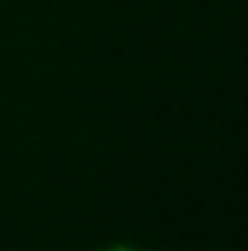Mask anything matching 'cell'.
Wrapping results in <instances>:
<instances>
[{
  "label": "cell",
  "mask_w": 248,
  "mask_h": 251,
  "mask_svg": "<svg viewBox=\"0 0 248 251\" xmlns=\"http://www.w3.org/2000/svg\"><path fill=\"white\" fill-rule=\"evenodd\" d=\"M109 251H136V248H123V245H119V248H109Z\"/></svg>",
  "instance_id": "1"
}]
</instances>
